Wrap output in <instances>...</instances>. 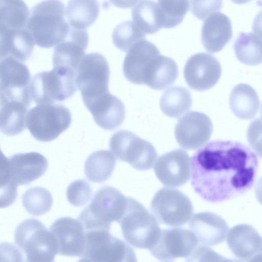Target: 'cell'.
Listing matches in <instances>:
<instances>
[{
    "mask_svg": "<svg viewBox=\"0 0 262 262\" xmlns=\"http://www.w3.org/2000/svg\"><path fill=\"white\" fill-rule=\"evenodd\" d=\"M191 184L204 200L220 203L241 195L255 182L258 159L247 145L238 141H211L190 160Z\"/></svg>",
    "mask_w": 262,
    "mask_h": 262,
    "instance_id": "1",
    "label": "cell"
},
{
    "mask_svg": "<svg viewBox=\"0 0 262 262\" xmlns=\"http://www.w3.org/2000/svg\"><path fill=\"white\" fill-rule=\"evenodd\" d=\"M64 13V4L60 0H45L33 7L26 28L35 44L50 48L65 38L70 26Z\"/></svg>",
    "mask_w": 262,
    "mask_h": 262,
    "instance_id": "2",
    "label": "cell"
},
{
    "mask_svg": "<svg viewBox=\"0 0 262 262\" xmlns=\"http://www.w3.org/2000/svg\"><path fill=\"white\" fill-rule=\"evenodd\" d=\"M128 198L112 186H104L95 194L89 205L78 220L85 231L93 229L110 230L111 223H119L127 204Z\"/></svg>",
    "mask_w": 262,
    "mask_h": 262,
    "instance_id": "3",
    "label": "cell"
},
{
    "mask_svg": "<svg viewBox=\"0 0 262 262\" xmlns=\"http://www.w3.org/2000/svg\"><path fill=\"white\" fill-rule=\"evenodd\" d=\"M119 223L125 241L137 248L150 249L157 242L161 231L155 216L141 203L129 197Z\"/></svg>",
    "mask_w": 262,
    "mask_h": 262,
    "instance_id": "4",
    "label": "cell"
},
{
    "mask_svg": "<svg viewBox=\"0 0 262 262\" xmlns=\"http://www.w3.org/2000/svg\"><path fill=\"white\" fill-rule=\"evenodd\" d=\"M75 76V71L60 67L35 74L29 86L31 99L37 104H43L71 97L77 90Z\"/></svg>",
    "mask_w": 262,
    "mask_h": 262,
    "instance_id": "5",
    "label": "cell"
},
{
    "mask_svg": "<svg viewBox=\"0 0 262 262\" xmlns=\"http://www.w3.org/2000/svg\"><path fill=\"white\" fill-rule=\"evenodd\" d=\"M26 126L32 136L42 142L57 138L70 126V111L57 103L38 104L30 110L26 116Z\"/></svg>",
    "mask_w": 262,
    "mask_h": 262,
    "instance_id": "6",
    "label": "cell"
},
{
    "mask_svg": "<svg viewBox=\"0 0 262 262\" xmlns=\"http://www.w3.org/2000/svg\"><path fill=\"white\" fill-rule=\"evenodd\" d=\"M15 242L30 262H52L57 254L55 241L40 222L29 219L16 228Z\"/></svg>",
    "mask_w": 262,
    "mask_h": 262,
    "instance_id": "7",
    "label": "cell"
},
{
    "mask_svg": "<svg viewBox=\"0 0 262 262\" xmlns=\"http://www.w3.org/2000/svg\"><path fill=\"white\" fill-rule=\"evenodd\" d=\"M79 258L80 261H137L134 249L105 229L85 231V247Z\"/></svg>",
    "mask_w": 262,
    "mask_h": 262,
    "instance_id": "8",
    "label": "cell"
},
{
    "mask_svg": "<svg viewBox=\"0 0 262 262\" xmlns=\"http://www.w3.org/2000/svg\"><path fill=\"white\" fill-rule=\"evenodd\" d=\"M110 67L104 56L97 52L84 55L75 72V81L83 103L109 92Z\"/></svg>",
    "mask_w": 262,
    "mask_h": 262,
    "instance_id": "9",
    "label": "cell"
},
{
    "mask_svg": "<svg viewBox=\"0 0 262 262\" xmlns=\"http://www.w3.org/2000/svg\"><path fill=\"white\" fill-rule=\"evenodd\" d=\"M110 148L117 159L139 170L151 169L157 158L150 143L129 130L115 133L110 139Z\"/></svg>",
    "mask_w": 262,
    "mask_h": 262,
    "instance_id": "10",
    "label": "cell"
},
{
    "mask_svg": "<svg viewBox=\"0 0 262 262\" xmlns=\"http://www.w3.org/2000/svg\"><path fill=\"white\" fill-rule=\"evenodd\" d=\"M150 210L159 223L176 227L190 220L193 208L190 199L180 190L163 188L152 199Z\"/></svg>",
    "mask_w": 262,
    "mask_h": 262,
    "instance_id": "11",
    "label": "cell"
},
{
    "mask_svg": "<svg viewBox=\"0 0 262 262\" xmlns=\"http://www.w3.org/2000/svg\"><path fill=\"white\" fill-rule=\"evenodd\" d=\"M198 244L196 236L190 230L182 228L166 229L161 231L157 242L149 250L157 259L170 261L188 256Z\"/></svg>",
    "mask_w": 262,
    "mask_h": 262,
    "instance_id": "12",
    "label": "cell"
},
{
    "mask_svg": "<svg viewBox=\"0 0 262 262\" xmlns=\"http://www.w3.org/2000/svg\"><path fill=\"white\" fill-rule=\"evenodd\" d=\"M212 131L210 118L204 113L192 111L179 119L175 127L174 135L181 147L194 150L209 141Z\"/></svg>",
    "mask_w": 262,
    "mask_h": 262,
    "instance_id": "13",
    "label": "cell"
},
{
    "mask_svg": "<svg viewBox=\"0 0 262 262\" xmlns=\"http://www.w3.org/2000/svg\"><path fill=\"white\" fill-rule=\"evenodd\" d=\"M221 73L219 61L213 56L206 53H199L190 56L184 69L188 85L200 91L213 87L220 79Z\"/></svg>",
    "mask_w": 262,
    "mask_h": 262,
    "instance_id": "14",
    "label": "cell"
},
{
    "mask_svg": "<svg viewBox=\"0 0 262 262\" xmlns=\"http://www.w3.org/2000/svg\"><path fill=\"white\" fill-rule=\"evenodd\" d=\"M50 231L57 246V254L80 257L85 244V231L77 219L63 217L57 219L51 225Z\"/></svg>",
    "mask_w": 262,
    "mask_h": 262,
    "instance_id": "15",
    "label": "cell"
},
{
    "mask_svg": "<svg viewBox=\"0 0 262 262\" xmlns=\"http://www.w3.org/2000/svg\"><path fill=\"white\" fill-rule=\"evenodd\" d=\"M190 159L187 152L177 149L160 156L154 166L157 178L165 186L180 187L190 176Z\"/></svg>",
    "mask_w": 262,
    "mask_h": 262,
    "instance_id": "16",
    "label": "cell"
},
{
    "mask_svg": "<svg viewBox=\"0 0 262 262\" xmlns=\"http://www.w3.org/2000/svg\"><path fill=\"white\" fill-rule=\"evenodd\" d=\"M89 41L85 29L70 26L65 38L56 45L53 56V67L65 68L76 72L77 67L84 56Z\"/></svg>",
    "mask_w": 262,
    "mask_h": 262,
    "instance_id": "17",
    "label": "cell"
},
{
    "mask_svg": "<svg viewBox=\"0 0 262 262\" xmlns=\"http://www.w3.org/2000/svg\"><path fill=\"white\" fill-rule=\"evenodd\" d=\"M227 243L232 253L241 260L256 261L261 257V236L249 225L239 224L231 228Z\"/></svg>",
    "mask_w": 262,
    "mask_h": 262,
    "instance_id": "18",
    "label": "cell"
},
{
    "mask_svg": "<svg viewBox=\"0 0 262 262\" xmlns=\"http://www.w3.org/2000/svg\"><path fill=\"white\" fill-rule=\"evenodd\" d=\"M84 104L93 115L95 123L104 129L115 130L123 122L125 116L124 104L110 92Z\"/></svg>",
    "mask_w": 262,
    "mask_h": 262,
    "instance_id": "19",
    "label": "cell"
},
{
    "mask_svg": "<svg viewBox=\"0 0 262 262\" xmlns=\"http://www.w3.org/2000/svg\"><path fill=\"white\" fill-rule=\"evenodd\" d=\"M160 52L152 42L141 39L127 51L123 64L125 77L131 83L143 84L144 74L150 62Z\"/></svg>",
    "mask_w": 262,
    "mask_h": 262,
    "instance_id": "20",
    "label": "cell"
},
{
    "mask_svg": "<svg viewBox=\"0 0 262 262\" xmlns=\"http://www.w3.org/2000/svg\"><path fill=\"white\" fill-rule=\"evenodd\" d=\"M10 180L16 185H27L40 178L47 169L46 158L36 152L20 153L9 159Z\"/></svg>",
    "mask_w": 262,
    "mask_h": 262,
    "instance_id": "21",
    "label": "cell"
},
{
    "mask_svg": "<svg viewBox=\"0 0 262 262\" xmlns=\"http://www.w3.org/2000/svg\"><path fill=\"white\" fill-rule=\"evenodd\" d=\"M189 225L198 242L205 246H215L224 242L229 230L222 217L210 212L194 214Z\"/></svg>",
    "mask_w": 262,
    "mask_h": 262,
    "instance_id": "22",
    "label": "cell"
},
{
    "mask_svg": "<svg viewBox=\"0 0 262 262\" xmlns=\"http://www.w3.org/2000/svg\"><path fill=\"white\" fill-rule=\"evenodd\" d=\"M232 35L231 20L223 13H212L203 23L202 42L206 50L210 53L222 50L231 39Z\"/></svg>",
    "mask_w": 262,
    "mask_h": 262,
    "instance_id": "23",
    "label": "cell"
},
{
    "mask_svg": "<svg viewBox=\"0 0 262 262\" xmlns=\"http://www.w3.org/2000/svg\"><path fill=\"white\" fill-rule=\"evenodd\" d=\"M31 75L23 62L12 57L0 59V92L19 94L29 91Z\"/></svg>",
    "mask_w": 262,
    "mask_h": 262,
    "instance_id": "24",
    "label": "cell"
},
{
    "mask_svg": "<svg viewBox=\"0 0 262 262\" xmlns=\"http://www.w3.org/2000/svg\"><path fill=\"white\" fill-rule=\"evenodd\" d=\"M34 44L26 28L11 30L0 27V59L12 57L25 61L31 56Z\"/></svg>",
    "mask_w": 262,
    "mask_h": 262,
    "instance_id": "25",
    "label": "cell"
},
{
    "mask_svg": "<svg viewBox=\"0 0 262 262\" xmlns=\"http://www.w3.org/2000/svg\"><path fill=\"white\" fill-rule=\"evenodd\" d=\"M31 102L18 99L6 102L0 110V131L7 136L21 133L26 128V116Z\"/></svg>",
    "mask_w": 262,
    "mask_h": 262,
    "instance_id": "26",
    "label": "cell"
},
{
    "mask_svg": "<svg viewBox=\"0 0 262 262\" xmlns=\"http://www.w3.org/2000/svg\"><path fill=\"white\" fill-rule=\"evenodd\" d=\"M229 104L234 115L245 120L254 118L260 107V101L256 91L245 83L236 85L232 89Z\"/></svg>",
    "mask_w": 262,
    "mask_h": 262,
    "instance_id": "27",
    "label": "cell"
},
{
    "mask_svg": "<svg viewBox=\"0 0 262 262\" xmlns=\"http://www.w3.org/2000/svg\"><path fill=\"white\" fill-rule=\"evenodd\" d=\"M100 7L97 0H69L65 15L70 26L85 29L97 19Z\"/></svg>",
    "mask_w": 262,
    "mask_h": 262,
    "instance_id": "28",
    "label": "cell"
},
{
    "mask_svg": "<svg viewBox=\"0 0 262 262\" xmlns=\"http://www.w3.org/2000/svg\"><path fill=\"white\" fill-rule=\"evenodd\" d=\"M133 22L144 34H151L163 28L158 4L152 0H141L132 10Z\"/></svg>",
    "mask_w": 262,
    "mask_h": 262,
    "instance_id": "29",
    "label": "cell"
},
{
    "mask_svg": "<svg viewBox=\"0 0 262 262\" xmlns=\"http://www.w3.org/2000/svg\"><path fill=\"white\" fill-rule=\"evenodd\" d=\"M234 49L240 62L250 66L260 64L262 59L260 32L240 33L234 41Z\"/></svg>",
    "mask_w": 262,
    "mask_h": 262,
    "instance_id": "30",
    "label": "cell"
},
{
    "mask_svg": "<svg viewBox=\"0 0 262 262\" xmlns=\"http://www.w3.org/2000/svg\"><path fill=\"white\" fill-rule=\"evenodd\" d=\"M116 158L107 150L94 152L86 159L84 172L87 178L94 183H102L107 180L115 168Z\"/></svg>",
    "mask_w": 262,
    "mask_h": 262,
    "instance_id": "31",
    "label": "cell"
},
{
    "mask_svg": "<svg viewBox=\"0 0 262 262\" xmlns=\"http://www.w3.org/2000/svg\"><path fill=\"white\" fill-rule=\"evenodd\" d=\"M30 13L23 0H0V27L11 30L26 28Z\"/></svg>",
    "mask_w": 262,
    "mask_h": 262,
    "instance_id": "32",
    "label": "cell"
},
{
    "mask_svg": "<svg viewBox=\"0 0 262 262\" xmlns=\"http://www.w3.org/2000/svg\"><path fill=\"white\" fill-rule=\"evenodd\" d=\"M192 104L189 92L182 86H174L163 94L160 102L163 113L171 118H178L190 110Z\"/></svg>",
    "mask_w": 262,
    "mask_h": 262,
    "instance_id": "33",
    "label": "cell"
},
{
    "mask_svg": "<svg viewBox=\"0 0 262 262\" xmlns=\"http://www.w3.org/2000/svg\"><path fill=\"white\" fill-rule=\"evenodd\" d=\"M25 209L31 214L38 216L48 212L53 204L51 193L42 187H34L27 190L23 196Z\"/></svg>",
    "mask_w": 262,
    "mask_h": 262,
    "instance_id": "34",
    "label": "cell"
},
{
    "mask_svg": "<svg viewBox=\"0 0 262 262\" xmlns=\"http://www.w3.org/2000/svg\"><path fill=\"white\" fill-rule=\"evenodd\" d=\"M163 28H171L181 24L189 8V0H158Z\"/></svg>",
    "mask_w": 262,
    "mask_h": 262,
    "instance_id": "35",
    "label": "cell"
},
{
    "mask_svg": "<svg viewBox=\"0 0 262 262\" xmlns=\"http://www.w3.org/2000/svg\"><path fill=\"white\" fill-rule=\"evenodd\" d=\"M143 39H145V34L132 21L119 24L112 34L114 45L123 52H127L134 43Z\"/></svg>",
    "mask_w": 262,
    "mask_h": 262,
    "instance_id": "36",
    "label": "cell"
},
{
    "mask_svg": "<svg viewBox=\"0 0 262 262\" xmlns=\"http://www.w3.org/2000/svg\"><path fill=\"white\" fill-rule=\"evenodd\" d=\"M91 196V188L89 184L83 180H77L72 182L67 190L68 201L76 207L85 205Z\"/></svg>",
    "mask_w": 262,
    "mask_h": 262,
    "instance_id": "37",
    "label": "cell"
},
{
    "mask_svg": "<svg viewBox=\"0 0 262 262\" xmlns=\"http://www.w3.org/2000/svg\"><path fill=\"white\" fill-rule=\"evenodd\" d=\"M223 0H191L190 11L200 20L219 11L223 6Z\"/></svg>",
    "mask_w": 262,
    "mask_h": 262,
    "instance_id": "38",
    "label": "cell"
},
{
    "mask_svg": "<svg viewBox=\"0 0 262 262\" xmlns=\"http://www.w3.org/2000/svg\"><path fill=\"white\" fill-rule=\"evenodd\" d=\"M191 258L192 261H195L196 258H211L212 260L216 261H230V259H227L222 257V256L217 254L212 249L204 246H196L193 250L192 253L188 256V257Z\"/></svg>",
    "mask_w": 262,
    "mask_h": 262,
    "instance_id": "39",
    "label": "cell"
},
{
    "mask_svg": "<svg viewBox=\"0 0 262 262\" xmlns=\"http://www.w3.org/2000/svg\"><path fill=\"white\" fill-rule=\"evenodd\" d=\"M17 187L11 182L6 187L0 189V208H5L12 204L17 196Z\"/></svg>",
    "mask_w": 262,
    "mask_h": 262,
    "instance_id": "40",
    "label": "cell"
},
{
    "mask_svg": "<svg viewBox=\"0 0 262 262\" xmlns=\"http://www.w3.org/2000/svg\"><path fill=\"white\" fill-rule=\"evenodd\" d=\"M23 255L14 245L8 243L0 244V261L7 258V261H23Z\"/></svg>",
    "mask_w": 262,
    "mask_h": 262,
    "instance_id": "41",
    "label": "cell"
},
{
    "mask_svg": "<svg viewBox=\"0 0 262 262\" xmlns=\"http://www.w3.org/2000/svg\"><path fill=\"white\" fill-rule=\"evenodd\" d=\"M10 180L9 159L0 148V189L8 186Z\"/></svg>",
    "mask_w": 262,
    "mask_h": 262,
    "instance_id": "42",
    "label": "cell"
},
{
    "mask_svg": "<svg viewBox=\"0 0 262 262\" xmlns=\"http://www.w3.org/2000/svg\"><path fill=\"white\" fill-rule=\"evenodd\" d=\"M116 7L128 8L135 5L139 0H110Z\"/></svg>",
    "mask_w": 262,
    "mask_h": 262,
    "instance_id": "43",
    "label": "cell"
},
{
    "mask_svg": "<svg viewBox=\"0 0 262 262\" xmlns=\"http://www.w3.org/2000/svg\"><path fill=\"white\" fill-rule=\"evenodd\" d=\"M12 99H18L26 101L21 98L15 96H10L5 93L0 92V110L3 105L8 101Z\"/></svg>",
    "mask_w": 262,
    "mask_h": 262,
    "instance_id": "44",
    "label": "cell"
},
{
    "mask_svg": "<svg viewBox=\"0 0 262 262\" xmlns=\"http://www.w3.org/2000/svg\"><path fill=\"white\" fill-rule=\"evenodd\" d=\"M251 0H231L234 3L237 4H244L250 2Z\"/></svg>",
    "mask_w": 262,
    "mask_h": 262,
    "instance_id": "45",
    "label": "cell"
}]
</instances>
